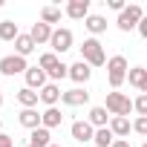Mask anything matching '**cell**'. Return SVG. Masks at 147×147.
Returning <instances> with one entry per match:
<instances>
[{"label": "cell", "mask_w": 147, "mask_h": 147, "mask_svg": "<svg viewBox=\"0 0 147 147\" xmlns=\"http://www.w3.org/2000/svg\"><path fill=\"white\" fill-rule=\"evenodd\" d=\"M40 20H43V23H49V26H52V23H58V20H61V9H55V6H43Z\"/></svg>", "instance_id": "cell-26"}, {"label": "cell", "mask_w": 147, "mask_h": 147, "mask_svg": "<svg viewBox=\"0 0 147 147\" xmlns=\"http://www.w3.org/2000/svg\"><path fill=\"white\" fill-rule=\"evenodd\" d=\"M0 133H3V121H0Z\"/></svg>", "instance_id": "cell-36"}, {"label": "cell", "mask_w": 147, "mask_h": 147, "mask_svg": "<svg viewBox=\"0 0 147 147\" xmlns=\"http://www.w3.org/2000/svg\"><path fill=\"white\" fill-rule=\"evenodd\" d=\"M141 147H147V141H144V144H141Z\"/></svg>", "instance_id": "cell-38"}, {"label": "cell", "mask_w": 147, "mask_h": 147, "mask_svg": "<svg viewBox=\"0 0 147 147\" xmlns=\"http://www.w3.org/2000/svg\"><path fill=\"white\" fill-rule=\"evenodd\" d=\"M127 72H130V66H127V58H124V55H113V58L107 61V78H110V87H113V90H118V87L124 84Z\"/></svg>", "instance_id": "cell-1"}, {"label": "cell", "mask_w": 147, "mask_h": 147, "mask_svg": "<svg viewBox=\"0 0 147 147\" xmlns=\"http://www.w3.org/2000/svg\"><path fill=\"white\" fill-rule=\"evenodd\" d=\"M46 75H49L52 81H61V78H69V66H66V63L61 61V63H58V66H55L52 72H46Z\"/></svg>", "instance_id": "cell-27"}, {"label": "cell", "mask_w": 147, "mask_h": 147, "mask_svg": "<svg viewBox=\"0 0 147 147\" xmlns=\"http://www.w3.org/2000/svg\"><path fill=\"white\" fill-rule=\"evenodd\" d=\"M26 147H32V144H26Z\"/></svg>", "instance_id": "cell-40"}, {"label": "cell", "mask_w": 147, "mask_h": 147, "mask_svg": "<svg viewBox=\"0 0 147 147\" xmlns=\"http://www.w3.org/2000/svg\"><path fill=\"white\" fill-rule=\"evenodd\" d=\"M38 98H40V92H35V90H29V87L18 90V101H20V107H23V110H35Z\"/></svg>", "instance_id": "cell-16"}, {"label": "cell", "mask_w": 147, "mask_h": 147, "mask_svg": "<svg viewBox=\"0 0 147 147\" xmlns=\"http://www.w3.org/2000/svg\"><path fill=\"white\" fill-rule=\"evenodd\" d=\"M18 23L15 20H3L0 23V40H18Z\"/></svg>", "instance_id": "cell-23"}, {"label": "cell", "mask_w": 147, "mask_h": 147, "mask_svg": "<svg viewBox=\"0 0 147 147\" xmlns=\"http://www.w3.org/2000/svg\"><path fill=\"white\" fill-rule=\"evenodd\" d=\"M52 32H55V29H52L49 23H43V20H40V23H35V26H32V32H29V35H32V40H35V43H49V40H52Z\"/></svg>", "instance_id": "cell-12"}, {"label": "cell", "mask_w": 147, "mask_h": 147, "mask_svg": "<svg viewBox=\"0 0 147 147\" xmlns=\"http://www.w3.org/2000/svg\"><path fill=\"white\" fill-rule=\"evenodd\" d=\"M26 58H20V55H6V58H0V72L3 75H26Z\"/></svg>", "instance_id": "cell-5"}, {"label": "cell", "mask_w": 147, "mask_h": 147, "mask_svg": "<svg viewBox=\"0 0 147 147\" xmlns=\"http://www.w3.org/2000/svg\"><path fill=\"white\" fill-rule=\"evenodd\" d=\"M81 61L90 63V66H104V63H107L104 49H101V43H98L95 38H87V40L81 43Z\"/></svg>", "instance_id": "cell-2"}, {"label": "cell", "mask_w": 147, "mask_h": 147, "mask_svg": "<svg viewBox=\"0 0 147 147\" xmlns=\"http://www.w3.org/2000/svg\"><path fill=\"white\" fill-rule=\"evenodd\" d=\"M113 147H130V141H124V138H115V141H113Z\"/></svg>", "instance_id": "cell-33"}, {"label": "cell", "mask_w": 147, "mask_h": 147, "mask_svg": "<svg viewBox=\"0 0 147 147\" xmlns=\"http://www.w3.org/2000/svg\"><path fill=\"white\" fill-rule=\"evenodd\" d=\"M18 121H20L26 130H38V127H40V113H38V110H23V113L18 115Z\"/></svg>", "instance_id": "cell-17"}, {"label": "cell", "mask_w": 147, "mask_h": 147, "mask_svg": "<svg viewBox=\"0 0 147 147\" xmlns=\"http://www.w3.org/2000/svg\"><path fill=\"white\" fill-rule=\"evenodd\" d=\"M133 110H136L138 115H147V95H144V92H141V95L133 101Z\"/></svg>", "instance_id": "cell-28"}, {"label": "cell", "mask_w": 147, "mask_h": 147, "mask_svg": "<svg viewBox=\"0 0 147 147\" xmlns=\"http://www.w3.org/2000/svg\"><path fill=\"white\" fill-rule=\"evenodd\" d=\"M61 121H63V115H61V110H58V107H46V110L40 113V127H46V130L58 127Z\"/></svg>", "instance_id": "cell-13"}, {"label": "cell", "mask_w": 147, "mask_h": 147, "mask_svg": "<svg viewBox=\"0 0 147 147\" xmlns=\"http://www.w3.org/2000/svg\"><path fill=\"white\" fill-rule=\"evenodd\" d=\"M58 63H61V61H58V55H55V52H43V55H40V63H38V66H40L43 72H52V69H55Z\"/></svg>", "instance_id": "cell-25"}, {"label": "cell", "mask_w": 147, "mask_h": 147, "mask_svg": "<svg viewBox=\"0 0 147 147\" xmlns=\"http://www.w3.org/2000/svg\"><path fill=\"white\" fill-rule=\"evenodd\" d=\"M130 110H133V101H130L124 92H107V113H110L113 118H115V115L127 118Z\"/></svg>", "instance_id": "cell-3"}, {"label": "cell", "mask_w": 147, "mask_h": 147, "mask_svg": "<svg viewBox=\"0 0 147 147\" xmlns=\"http://www.w3.org/2000/svg\"><path fill=\"white\" fill-rule=\"evenodd\" d=\"M46 78H49V75H46L40 66H29V69H26V87L35 90V92H40V90L46 87Z\"/></svg>", "instance_id": "cell-7"}, {"label": "cell", "mask_w": 147, "mask_h": 147, "mask_svg": "<svg viewBox=\"0 0 147 147\" xmlns=\"http://www.w3.org/2000/svg\"><path fill=\"white\" fill-rule=\"evenodd\" d=\"M35 40H32V35H18V40H15V55H20V58H26V55H32L35 52Z\"/></svg>", "instance_id": "cell-14"}, {"label": "cell", "mask_w": 147, "mask_h": 147, "mask_svg": "<svg viewBox=\"0 0 147 147\" xmlns=\"http://www.w3.org/2000/svg\"><path fill=\"white\" fill-rule=\"evenodd\" d=\"M110 130H113V136H130L133 124H130V118H121V115H115V118H110Z\"/></svg>", "instance_id": "cell-19"}, {"label": "cell", "mask_w": 147, "mask_h": 147, "mask_svg": "<svg viewBox=\"0 0 147 147\" xmlns=\"http://www.w3.org/2000/svg\"><path fill=\"white\" fill-rule=\"evenodd\" d=\"M49 130L46 127H38V130H32V136H29V144L32 147H49Z\"/></svg>", "instance_id": "cell-20"}, {"label": "cell", "mask_w": 147, "mask_h": 147, "mask_svg": "<svg viewBox=\"0 0 147 147\" xmlns=\"http://www.w3.org/2000/svg\"><path fill=\"white\" fill-rule=\"evenodd\" d=\"M90 75H92V69H90V63H84V61H78V63L69 66V78L75 81V84H87Z\"/></svg>", "instance_id": "cell-11"}, {"label": "cell", "mask_w": 147, "mask_h": 147, "mask_svg": "<svg viewBox=\"0 0 147 147\" xmlns=\"http://www.w3.org/2000/svg\"><path fill=\"white\" fill-rule=\"evenodd\" d=\"M95 130H101V127H107V121H110V115H107V107H92L90 110V118H87Z\"/></svg>", "instance_id": "cell-18"}, {"label": "cell", "mask_w": 147, "mask_h": 147, "mask_svg": "<svg viewBox=\"0 0 147 147\" xmlns=\"http://www.w3.org/2000/svg\"><path fill=\"white\" fill-rule=\"evenodd\" d=\"M138 35L147 38V18H141V23H138Z\"/></svg>", "instance_id": "cell-32"}, {"label": "cell", "mask_w": 147, "mask_h": 147, "mask_svg": "<svg viewBox=\"0 0 147 147\" xmlns=\"http://www.w3.org/2000/svg\"><path fill=\"white\" fill-rule=\"evenodd\" d=\"M144 75H147V69H144V66H130V72H127L130 87H138V90H141V84H144Z\"/></svg>", "instance_id": "cell-24"}, {"label": "cell", "mask_w": 147, "mask_h": 147, "mask_svg": "<svg viewBox=\"0 0 147 147\" xmlns=\"http://www.w3.org/2000/svg\"><path fill=\"white\" fill-rule=\"evenodd\" d=\"M69 130H72V138L81 141V144L95 138V127H92L90 121H72V127H69Z\"/></svg>", "instance_id": "cell-8"}, {"label": "cell", "mask_w": 147, "mask_h": 147, "mask_svg": "<svg viewBox=\"0 0 147 147\" xmlns=\"http://www.w3.org/2000/svg\"><path fill=\"white\" fill-rule=\"evenodd\" d=\"M107 6H110V9H115L118 15H121V12L127 9V6H124V0H107Z\"/></svg>", "instance_id": "cell-30"}, {"label": "cell", "mask_w": 147, "mask_h": 147, "mask_svg": "<svg viewBox=\"0 0 147 147\" xmlns=\"http://www.w3.org/2000/svg\"><path fill=\"white\" fill-rule=\"evenodd\" d=\"M61 95H63V92H61L58 84H46V87L40 90V101H43L46 107H55V104L61 101Z\"/></svg>", "instance_id": "cell-15"}, {"label": "cell", "mask_w": 147, "mask_h": 147, "mask_svg": "<svg viewBox=\"0 0 147 147\" xmlns=\"http://www.w3.org/2000/svg\"><path fill=\"white\" fill-rule=\"evenodd\" d=\"M0 6H3V0H0Z\"/></svg>", "instance_id": "cell-39"}, {"label": "cell", "mask_w": 147, "mask_h": 147, "mask_svg": "<svg viewBox=\"0 0 147 147\" xmlns=\"http://www.w3.org/2000/svg\"><path fill=\"white\" fill-rule=\"evenodd\" d=\"M95 147H113V141H115V136H113V130L110 127H101V130H95Z\"/></svg>", "instance_id": "cell-22"}, {"label": "cell", "mask_w": 147, "mask_h": 147, "mask_svg": "<svg viewBox=\"0 0 147 147\" xmlns=\"http://www.w3.org/2000/svg\"><path fill=\"white\" fill-rule=\"evenodd\" d=\"M84 26H87L92 35H101V32H107V20H104L101 15H90V18L84 20Z\"/></svg>", "instance_id": "cell-21"}, {"label": "cell", "mask_w": 147, "mask_h": 147, "mask_svg": "<svg viewBox=\"0 0 147 147\" xmlns=\"http://www.w3.org/2000/svg\"><path fill=\"white\" fill-rule=\"evenodd\" d=\"M0 147H15L12 136H6V133H0Z\"/></svg>", "instance_id": "cell-31"}, {"label": "cell", "mask_w": 147, "mask_h": 147, "mask_svg": "<svg viewBox=\"0 0 147 147\" xmlns=\"http://www.w3.org/2000/svg\"><path fill=\"white\" fill-rule=\"evenodd\" d=\"M133 130H136L138 136H147V115H138V118L133 121Z\"/></svg>", "instance_id": "cell-29"}, {"label": "cell", "mask_w": 147, "mask_h": 147, "mask_svg": "<svg viewBox=\"0 0 147 147\" xmlns=\"http://www.w3.org/2000/svg\"><path fill=\"white\" fill-rule=\"evenodd\" d=\"M49 147H61V144H49Z\"/></svg>", "instance_id": "cell-37"}, {"label": "cell", "mask_w": 147, "mask_h": 147, "mask_svg": "<svg viewBox=\"0 0 147 147\" xmlns=\"http://www.w3.org/2000/svg\"><path fill=\"white\" fill-rule=\"evenodd\" d=\"M61 101H63L66 107H81V104H87V101H90V92H87V90H81V87H75V90L63 92V95H61Z\"/></svg>", "instance_id": "cell-10"}, {"label": "cell", "mask_w": 147, "mask_h": 147, "mask_svg": "<svg viewBox=\"0 0 147 147\" xmlns=\"http://www.w3.org/2000/svg\"><path fill=\"white\" fill-rule=\"evenodd\" d=\"M141 92L147 95V75H144V84H141Z\"/></svg>", "instance_id": "cell-34"}, {"label": "cell", "mask_w": 147, "mask_h": 147, "mask_svg": "<svg viewBox=\"0 0 147 147\" xmlns=\"http://www.w3.org/2000/svg\"><path fill=\"white\" fill-rule=\"evenodd\" d=\"M49 46H52V52H55V55H58V52L72 49V32H69V29H55V32H52Z\"/></svg>", "instance_id": "cell-6"}, {"label": "cell", "mask_w": 147, "mask_h": 147, "mask_svg": "<svg viewBox=\"0 0 147 147\" xmlns=\"http://www.w3.org/2000/svg\"><path fill=\"white\" fill-rule=\"evenodd\" d=\"M0 107H3V90H0Z\"/></svg>", "instance_id": "cell-35"}, {"label": "cell", "mask_w": 147, "mask_h": 147, "mask_svg": "<svg viewBox=\"0 0 147 147\" xmlns=\"http://www.w3.org/2000/svg\"><path fill=\"white\" fill-rule=\"evenodd\" d=\"M141 18H144V12H141V6L138 3H130L121 15H118V29L121 32H130V29H138V23H141Z\"/></svg>", "instance_id": "cell-4"}, {"label": "cell", "mask_w": 147, "mask_h": 147, "mask_svg": "<svg viewBox=\"0 0 147 147\" xmlns=\"http://www.w3.org/2000/svg\"><path fill=\"white\" fill-rule=\"evenodd\" d=\"M66 15L72 20H87L90 18V0H69L66 3Z\"/></svg>", "instance_id": "cell-9"}]
</instances>
